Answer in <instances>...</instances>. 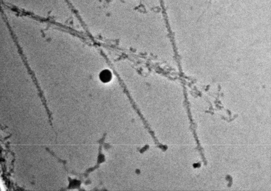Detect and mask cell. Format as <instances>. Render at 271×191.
<instances>
[{
  "mask_svg": "<svg viewBox=\"0 0 271 191\" xmlns=\"http://www.w3.org/2000/svg\"><path fill=\"white\" fill-rule=\"evenodd\" d=\"M100 78L104 82H107L111 78V74L109 70H104L100 74Z\"/></svg>",
  "mask_w": 271,
  "mask_h": 191,
  "instance_id": "obj_1",
  "label": "cell"
}]
</instances>
